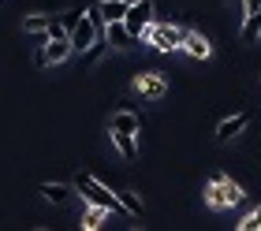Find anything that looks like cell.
<instances>
[{"label": "cell", "instance_id": "obj_1", "mask_svg": "<svg viewBox=\"0 0 261 231\" xmlns=\"http://www.w3.org/2000/svg\"><path fill=\"white\" fill-rule=\"evenodd\" d=\"M239 201H243V187L235 183L231 175H213L205 183V205L209 209L224 213V209H235Z\"/></svg>", "mask_w": 261, "mask_h": 231}, {"label": "cell", "instance_id": "obj_2", "mask_svg": "<svg viewBox=\"0 0 261 231\" xmlns=\"http://www.w3.org/2000/svg\"><path fill=\"white\" fill-rule=\"evenodd\" d=\"M75 190L82 194V201H86V205H101V209H109V213H120V198H116L101 179H93L90 172H79L75 175Z\"/></svg>", "mask_w": 261, "mask_h": 231}, {"label": "cell", "instance_id": "obj_3", "mask_svg": "<svg viewBox=\"0 0 261 231\" xmlns=\"http://www.w3.org/2000/svg\"><path fill=\"white\" fill-rule=\"evenodd\" d=\"M183 34L187 27H175V22H157L153 19L146 34H142V41H146L149 48H157V53H172V48H183Z\"/></svg>", "mask_w": 261, "mask_h": 231}, {"label": "cell", "instance_id": "obj_4", "mask_svg": "<svg viewBox=\"0 0 261 231\" xmlns=\"http://www.w3.org/2000/svg\"><path fill=\"white\" fill-rule=\"evenodd\" d=\"M153 11H157V8H153V0H130V4H127L123 27H127L130 34H135L138 41H142V34H146V27L153 22Z\"/></svg>", "mask_w": 261, "mask_h": 231}, {"label": "cell", "instance_id": "obj_5", "mask_svg": "<svg viewBox=\"0 0 261 231\" xmlns=\"http://www.w3.org/2000/svg\"><path fill=\"white\" fill-rule=\"evenodd\" d=\"M130 86H135L142 97H149V101H161V97L168 93V79H164V71H138Z\"/></svg>", "mask_w": 261, "mask_h": 231}, {"label": "cell", "instance_id": "obj_6", "mask_svg": "<svg viewBox=\"0 0 261 231\" xmlns=\"http://www.w3.org/2000/svg\"><path fill=\"white\" fill-rule=\"evenodd\" d=\"M246 127H250V112H235V116H228V119H220V123H217V142L239 138Z\"/></svg>", "mask_w": 261, "mask_h": 231}, {"label": "cell", "instance_id": "obj_7", "mask_svg": "<svg viewBox=\"0 0 261 231\" xmlns=\"http://www.w3.org/2000/svg\"><path fill=\"white\" fill-rule=\"evenodd\" d=\"M105 41H109V48H135V45H138V38L123 27V19L105 22Z\"/></svg>", "mask_w": 261, "mask_h": 231}, {"label": "cell", "instance_id": "obj_8", "mask_svg": "<svg viewBox=\"0 0 261 231\" xmlns=\"http://www.w3.org/2000/svg\"><path fill=\"white\" fill-rule=\"evenodd\" d=\"M183 53L191 60H209L213 56V45H209V38L201 30H187L183 34Z\"/></svg>", "mask_w": 261, "mask_h": 231}, {"label": "cell", "instance_id": "obj_9", "mask_svg": "<svg viewBox=\"0 0 261 231\" xmlns=\"http://www.w3.org/2000/svg\"><path fill=\"white\" fill-rule=\"evenodd\" d=\"M41 53H45V64H49V67H56V64H64V60H67L71 53H75V48H71L67 34H64V38H49V41L41 45Z\"/></svg>", "mask_w": 261, "mask_h": 231}, {"label": "cell", "instance_id": "obj_10", "mask_svg": "<svg viewBox=\"0 0 261 231\" xmlns=\"http://www.w3.org/2000/svg\"><path fill=\"white\" fill-rule=\"evenodd\" d=\"M112 131H123V135H142V116L138 112H130V108H120V112H112Z\"/></svg>", "mask_w": 261, "mask_h": 231}, {"label": "cell", "instance_id": "obj_11", "mask_svg": "<svg viewBox=\"0 0 261 231\" xmlns=\"http://www.w3.org/2000/svg\"><path fill=\"white\" fill-rule=\"evenodd\" d=\"M38 194H41L49 205H67L71 194H75V183H41Z\"/></svg>", "mask_w": 261, "mask_h": 231}, {"label": "cell", "instance_id": "obj_12", "mask_svg": "<svg viewBox=\"0 0 261 231\" xmlns=\"http://www.w3.org/2000/svg\"><path fill=\"white\" fill-rule=\"evenodd\" d=\"M127 4H130V0H97V15H101V22L123 19V15H127Z\"/></svg>", "mask_w": 261, "mask_h": 231}, {"label": "cell", "instance_id": "obj_13", "mask_svg": "<svg viewBox=\"0 0 261 231\" xmlns=\"http://www.w3.org/2000/svg\"><path fill=\"white\" fill-rule=\"evenodd\" d=\"M109 135H112V145L120 149L123 161H135V153H138V138H135V135H123V131H112V127H109Z\"/></svg>", "mask_w": 261, "mask_h": 231}, {"label": "cell", "instance_id": "obj_14", "mask_svg": "<svg viewBox=\"0 0 261 231\" xmlns=\"http://www.w3.org/2000/svg\"><path fill=\"white\" fill-rule=\"evenodd\" d=\"M105 216H109V209H101V205H86L82 209V227L86 231H97L105 224Z\"/></svg>", "mask_w": 261, "mask_h": 231}, {"label": "cell", "instance_id": "obj_15", "mask_svg": "<svg viewBox=\"0 0 261 231\" xmlns=\"http://www.w3.org/2000/svg\"><path fill=\"white\" fill-rule=\"evenodd\" d=\"M261 38V8L243 15V41H257Z\"/></svg>", "mask_w": 261, "mask_h": 231}, {"label": "cell", "instance_id": "obj_16", "mask_svg": "<svg viewBox=\"0 0 261 231\" xmlns=\"http://www.w3.org/2000/svg\"><path fill=\"white\" fill-rule=\"evenodd\" d=\"M116 198H120V209H123L127 216H142V201H138L135 190H120Z\"/></svg>", "mask_w": 261, "mask_h": 231}, {"label": "cell", "instance_id": "obj_17", "mask_svg": "<svg viewBox=\"0 0 261 231\" xmlns=\"http://www.w3.org/2000/svg\"><path fill=\"white\" fill-rule=\"evenodd\" d=\"M235 227H239V231H261V205H257V209H250Z\"/></svg>", "mask_w": 261, "mask_h": 231}, {"label": "cell", "instance_id": "obj_18", "mask_svg": "<svg viewBox=\"0 0 261 231\" xmlns=\"http://www.w3.org/2000/svg\"><path fill=\"white\" fill-rule=\"evenodd\" d=\"M82 15H86V8H82V4H71V8L64 11V15H60V22H64V30H71V27H75V22H79Z\"/></svg>", "mask_w": 261, "mask_h": 231}, {"label": "cell", "instance_id": "obj_19", "mask_svg": "<svg viewBox=\"0 0 261 231\" xmlns=\"http://www.w3.org/2000/svg\"><path fill=\"white\" fill-rule=\"evenodd\" d=\"M34 67H49V64H45V53H41V45H38V53H34Z\"/></svg>", "mask_w": 261, "mask_h": 231}]
</instances>
